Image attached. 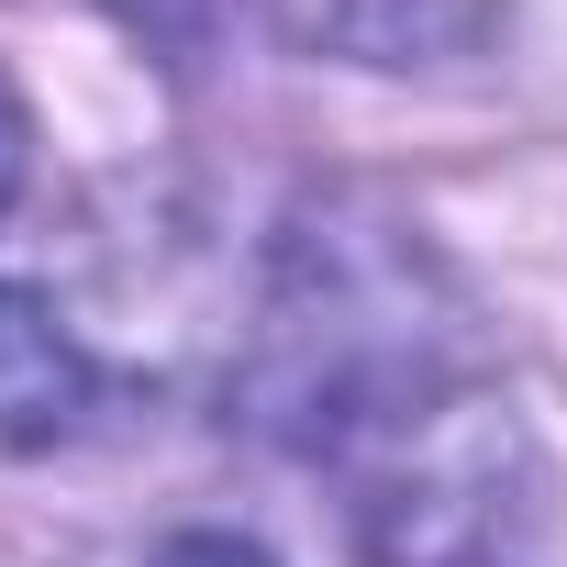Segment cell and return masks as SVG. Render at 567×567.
<instances>
[{"instance_id":"3","label":"cell","mask_w":567,"mask_h":567,"mask_svg":"<svg viewBox=\"0 0 567 567\" xmlns=\"http://www.w3.org/2000/svg\"><path fill=\"white\" fill-rule=\"evenodd\" d=\"M290 45L357 56V68H445L478 45L489 0H267Z\"/></svg>"},{"instance_id":"5","label":"cell","mask_w":567,"mask_h":567,"mask_svg":"<svg viewBox=\"0 0 567 567\" xmlns=\"http://www.w3.org/2000/svg\"><path fill=\"white\" fill-rule=\"evenodd\" d=\"M23 156H34V123H23L12 79H0V212H12V189H23Z\"/></svg>"},{"instance_id":"1","label":"cell","mask_w":567,"mask_h":567,"mask_svg":"<svg viewBox=\"0 0 567 567\" xmlns=\"http://www.w3.org/2000/svg\"><path fill=\"white\" fill-rule=\"evenodd\" d=\"M467 390H478L467 301L401 212L301 200L278 223L256 334H245V412L278 445L357 467Z\"/></svg>"},{"instance_id":"4","label":"cell","mask_w":567,"mask_h":567,"mask_svg":"<svg viewBox=\"0 0 567 567\" xmlns=\"http://www.w3.org/2000/svg\"><path fill=\"white\" fill-rule=\"evenodd\" d=\"M79 412H90V357H79V334H68L34 290L0 278V456L56 445Z\"/></svg>"},{"instance_id":"2","label":"cell","mask_w":567,"mask_h":567,"mask_svg":"<svg viewBox=\"0 0 567 567\" xmlns=\"http://www.w3.org/2000/svg\"><path fill=\"white\" fill-rule=\"evenodd\" d=\"M545 478L523 423L467 390L434 423L390 434L379 456H357V556L368 567H534L545 534Z\"/></svg>"}]
</instances>
